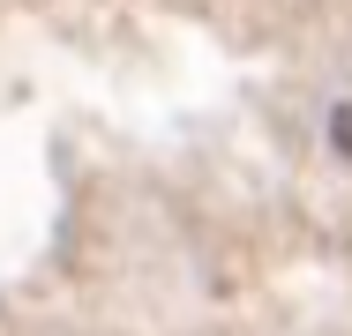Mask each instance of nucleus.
Segmentation results:
<instances>
[{"label": "nucleus", "instance_id": "nucleus-1", "mask_svg": "<svg viewBox=\"0 0 352 336\" xmlns=\"http://www.w3.org/2000/svg\"><path fill=\"white\" fill-rule=\"evenodd\" d=\"M330 142H338V157H352V97L330 112Z\"/></svg>", "mask_w": 352, "mask_h": 336}]
</instances>
